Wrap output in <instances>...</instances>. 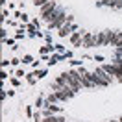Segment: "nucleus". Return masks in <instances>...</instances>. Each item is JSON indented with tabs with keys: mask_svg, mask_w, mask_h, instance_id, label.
I'll list each match as a JSON object with an SVG mask.
<instances>
[{
	"mask_svg": "<svg viewBox=\"0 0 122 122\" xmlns=\"http://www.w3.org/2000/svg\"><path fill=\"white\" fill-rule=\"evenodd\" d=\"M85 45H87V46H92V45H94V39H92L91 35H85Z\"/></svg>",
	"mask_w": 122,
	"mask_h": 122,
	"instance_id": "nucleus-1",
	"label": "nucleus"
},
{
	"mask_svg": "<svg viewBox=\"0 0 122 122\" xmlns=\"http://www.w3.org/2000/svg\"><path fill=\"white\" fill-rule=\"evenodd\" d=\"M69 26H63V28H61V31H59V35H63V37H65V35H67V33H69Z\"/></svg>",
	"mask_w": 122,
	"mask_h": 122,
	"instance_id": "nucleus-2",
	"label": "nucleus"
},
{
	"mask_svg": "<svg viewBox=\"0 0 122 122\" xmlns=\"http://www.w3.org/2000/svg\"><path fill=\"white\" fill-rule=\"evenodd\" d=\"M45 2H46V0H35L33 4H35V6H45Z\"/></svg>",
	"mask_w": 122,
	"mask_h": 122,
	"instance_id": "nucleus-3",
	"label": "nucleus"
},
{
	"mask_svg": "<svg viewBox=\"0 0 122 122\" xmlns=\"http://www.w3.org/2000/svg\"><path fill=\"white\" fill-rule=\"evenodd\" d=\"M120 122H122V118H120Z\"/></svg>",
	"mask_w": 122,
	"mask_h": 122,
	"instance_id": "nucleus-4",
	"label": "nucleus"
}]
</instances>
